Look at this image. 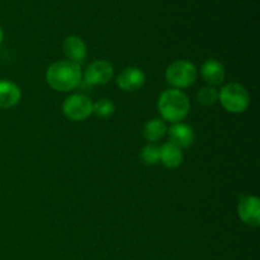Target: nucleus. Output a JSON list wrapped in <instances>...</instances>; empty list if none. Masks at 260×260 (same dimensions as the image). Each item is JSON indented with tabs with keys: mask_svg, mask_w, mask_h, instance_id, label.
<instances>
[{
	"mask_svg": "<svg viewBox=\"0 0 260 260\" xmlns=\"http://www.w3.org/2000/svg\"><path fill=\"white\" fill-rule=\"evenodd\" d=\"M159 161H161L162 164H164V167L169 168V169H175V168H178L183 162L182 151H180L179 147L173 145L172 142H167V144H164L161 147H159Z\"/></svg>",
	"mask_w": 260,
	"mask_h": 260,
	"instance_id": "ddd939ff",
	"label": "nucleus"
},
{
	"mask_svg": "<svg viewBox=\"0 0 260 260\" xmlns=\"http://www.w3.org/2000/svg\"><path fill=\"white\" fill-rule=\"evenodd\" d=\"M197 69L187 60H177L170 63L165 73L167 81L174 89L189 88L197 80Z\"/></svg>",
	"mask_w": 260,
	"mask_h": 260,
	"instance_id": "20e7f679",
	"label": "nucleus"
},
{
	"mask_svg": "<svg viewBox=\"0 0 260 260\" xmlns=\"http://www.w3.org/2000/svg\"><path fill=\"white\" fill-rule=\"evenodd\" d=\"M141 159L147 165L157 164L160 159V149L155 145H146L141 151Z\"/></svg>",
	"mask_w": 260,
	"mask_h": 260,
	"instance_id": "f3484780",
	"label": "nucleus"
},
{
	"mask_svg": "<svg viewBox=\"0 0 260 260\" xmlns=\"http://www.w3.org/2000/svg\"><path fill=\"white\" fill-rule=\"evenodd\" d=\"M239 217L245 225L250 228H259L260 225V200L255 196H245L239 201Z\"/></svg>",
	"mask_w": 260,
	"mask_h": 260,
	"instance_id": "423d86ee",
	"label": "nucleus"
},
{
	"mask_svg": "<svg viewBox=\"0 0 260 260\" xmlns=\"http://www.w3.org/2000/svg\"><path fill=\"white\" fill-rule=\"evenodd\" d=\"M201 75H202L203 80L207 84H210V85H220L225 80V68L217 60L210 58V60H207L202 65Z\"/></svg>",
	"mask_w": 260,
	"mask_h": 260,
	"instance_id": "9d476101",
	"label": "nucleus"
},
{
	"mask_svg": "<svg viewBox=\"0 0 260 260\" xmlns=\"http://www.w3.org/2000/svg\"><path fill=\"white\" fill-rule=\"evenodd\" d=\"M114 75V69L111 62L98 60L91 62L85 70V81L90 85H103L109 83Z\"/></svg>",
	"mask_w": 260,
	"mask_h": 260,
	"instance_id": "0eeeda50",
	"label": "nucleus"
},
{
	"mask_svg": "<svg viewBox=\"0 0 260 260\" xmlns=\"http://www.w3.org/2000/svg\"><path fill=\"white\" fill-rule=\"evenodd\" d=\"M62 50L69 60L73 62H83L86 57V45L81 38L76 37V36H70V37L65 38Z\"/></svg>",
	"mask_w": 260,
	"mask_h": 260,
	"instance_id": "f8f14e48",
	"label": "nucleus"
},
{
	"mask_svg": "<svg viewBox=\"0 0 260 260\" xmlns=\"http://www.w3.org/2000/svg\"><path fill=\"white\" fill-rule=\"evenodd\" d=\"M62 112L71 121H84L93 114V102L84 94H74L65 99Z\"/></svg>",
	"mask_w": 260,
	"mask_h": 260,
	"instance_id": "39448f33",
	"label": "nucleus"
},
{
	"mask_svg": "<svg viewBox=\"0 0 260 260\" xmlns=\"http://www.w3.org/2000/svg\"><path fill=\"white\" fill-rule=\"evenodd\" d=\"M20 89L9 80H0V108L8 109L17 106L20 101Z\"/></svg>",
	"mask_w": 260,
	"mask_h": 260,
	"instance_id": "9b49d317",
	"label": "nucleus"
},
{
	"mask_svg": "<svg viewBox=\"0 0 260 260\" xmlns=\"http://www.w3.org/2000/svg\"><path fill=\"white\" fill-rule=\"evenodd\" d=\"M197 99L203 106H213L218 101V91L215 88H202L197 94Z\"/></svg>",
	"mask_w": 260,
	"mask_h": 260,
	"instance_id": "dca6fc26",
	"label": "nucleus"
},
{
	"mask_svg": "<svg viewBox=\"0 0 260 260\" xmlns=\"http://www.w3.org/2000/svg\"><path fill=\"white\" fill-rule=\"evenodd\" d=\"M218 99L223 108L231 113H243L250 104L248 90L238 83H230L223 86L218 93Z\"/></svg>",
	"mask_w": 260,
	"mask_h": 260,
	"instance_id": "7ed1b4c3",
	"label": "nucleus"
},
{
	"mask_svg": "<svg viewBox=\"0 0 260 260\" xmlns=\"http://www.w3.org/2000/svg\"><path fill=\"white\" fill-rule=\"evenodd\" d=\"M81 68L79 63L70 60L53 62L46 73L48 85L57 91H70L75 89L81 81Z\"/></svg>",
	"mask_w": 260,
	"mask_h": 260,
	"instance_id": "f257e3e1",
	"label": "nucleus"
},
{
	"mask_svg": "<svg viewBox=\"0 0 260 260\" xmlns=\"http://www.w3.org/2000/svg\"><path fill=\"white\" fill-rule=\"evenodd\" d=\"M168 132V127L165 124L164 121L161 119L154 118L151 121L147 122L144 126V136L145 139L149 140V141H160L165 137Z\"/></svg>",
	"mask_w": 260,
	"mask_h": 260,
	"instance_id": "4468645a",
	"label": "nucleus"
},
{
	"mask_svg": "<svg viewBox=\"0 0 260 260\" xmlns=\"http://www.w3.org/2000/svg\"><path fill=\"white\" fill-rule=\"evenodd\" d=\"M114 104L109 99H101L96 103L93 104V113L102 118H108L114 113Z\"/></svg>",
	"mask_w": 260,
	"mask_h": 260,
	"instance_id": "2eb2a0df",
	"label": "nucleus"
},
{
	"mask_svg": "<svg viewBox=\"0 0 260 260\" xmlns=\"http://www.w3.org/2000/svg\"><path fill=\"white\" fill-rule=\"evenodd\" d=\"M157 107L165 121L170 123H179L189 113L190 102L179 89H168L160 95Z\"/></svg>",
	"mask_w": 260,
	"mask_h": 260,
	"instance_id": "f03ea898",
	"label": "nucleus"
},
{
	"mask_svg": "<svg viewBox=\"0 0 260 260\" xmlns=\"http://www.w3.org/2000/svg\"><path fill=\"white\" fill-rule=\"evenodd\" d=\"M117 84L124 91H136L145 84V74L139 68H126L117 76Z\"/></svg>",
	"mask_w": 260,
	"mask_h": 260,
	"instance_id": "6e6552de",
	"label": "nucleus"
},
{
	"mask_svg": "<svg viewBox=\"0 0 260 260\" xmlns=\"http://www.w3.org/2000/svg\"><path fill=\"white\" fill-rule=\"evenodd\" d=\"M169 134L170 142L179 149L190 146L194 141V132L190 126L185 123H174L167 132Z\"/></svg>",
	"mask_w": 260,
	"mask_h": 260,
	"instance_id": "1a4fd4ad",
	"label": "nucleus"
},
{
	"mask_svg": "<svg viewBox=\"0 0 260 260\" xmlns=\"http://www.w3.org/2000/svg\"><path fill=\"white\" fill-rule=\"evenodd\" d=\"M3 40H4V33H3V29L0 28V46H2Z\"/></svg>",
	"mask_w": 260,
	"mask_h": 260,
	"instance_id": "a211bd4d",
	"label": "nucleus"
}]
</instances>
